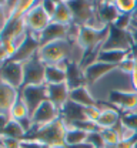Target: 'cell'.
Returning a JSON list of instances; mask_svg holds the SVG:
<instances>
[{
	"label": "cell",
	"instance_id": "3957f363",
	"mask_svg": "<svg viewBox=\"0 0 137 148\" xmlns=\"http://www.w3.org/2000/svg\"><path fill=\"white\" fill-rule=\"evenodd\" d=\"M103 103L113 106L121 115L137 112V91L136 90H114L107 94Z\"/></svg>",
	"mask_w": 137,
	"mask_h": 148
},
{
	"label": "cell",
	"instance_id": "9a60e30c",
	"mask_svg": "<svg viewBox=\"0 0 137 148\" xmlns=\"http://www.w3.org/2000/svg\"><path fill=\"white\" fill-rule=\"evenodd\" d=\"M60 118L64 121V124L67 127H70L72 124L81 121V120H86V115H84V107L78 106L76 103H72V101H67L66 106L60 110Z\"/></svg>",
	"mask_w": 137,
	"mask_h": 148
},
{
	"label": "cell",
	"instance_id": "f1b7e54d",
	"mask_svg": "<svg viewBox=\"0 0 137 148\" xmlns=\"http://www.w3.org/2000/svg\"><path fill=\"white\" fill-rule=\"evenodd\" d=\"M121 123L137 132V112H130V114L121 115Z\"/></svg>",
	"mask_w": 137,
	"mask_h": 148
},
{
	"label": "cell",
	"instance_id": "7a4b0ae2",
	"mask_svg": "<svg viewBox=\"0 0 137 148\" xmlns=\"http://www.w3.org/2000/svg\"><path fill=\"white\" fill-rule=\"evenodd\" d=\"M107 36H109V27L97 30L89 26H81L76 43L83 49L84 54H89V53L100 51L101 46L107 40Z\"/></svg>",
	"mask_w": 137,
	"mask_h": 148
},
{
	"label": "cell",
	"instance_id": "7402d4cb",
	"mask_svg": "<svg viewBox=\"0 0 137 148\" xmlns=\"http://www.w3.org/2000/svg\"><path fill=\"white\" fill-rule=\"evenodd\" d=\"M52 21L53 23H59V24H64V26L73 24V13H72V9H70L67 0H59L57 10L53 14Z\"/></svg>",
	"mask_w": 137,
	"mask_h": 148
},
{
	"label": "cell",
	"instance_id": "d6986e66",
	"mask_svg": "<svg viewBox=\"0 0 137 148\" xmlns=\"http://www.w3.org/2000/svg\"><path fill=\"white\" fill-rule=\"evenodd\" d=\"M66 73H67L66 84H67L69 90H74V88H78V87L87 86L86 77H84V71L80 67V64H77V63H69Z\"/></svg>",
	"mask_w": 137,
	"mask_h": 148
},
{
	"label": "cell",
	"instance_id": "603a6c76",
	"mask_svg": "<svg viewBox=\"0 0 137 148\" xmlns=\"http://www.w3.org/2000/svg\"><path fill=\"white\" fill-rule=\"evenodd\" d=\"M87 138H89V132L86 131H81L78 128H73V127H67L66 131V137H64V147H76L80 144H84L87 143Z\"/></svg>",
	"mask_w": 137,
	"mask_h": 148
},
{
	"label": "cell",
	"instance_id": "6da1fadb",
	"mask_svg": "<svg viewBox=\"0 0 137 148\" xmlns=\"http://www.w3.org/2000/svg\"><path fill=\"white\" fill-rule=\"evenodd\" d=\"M66 131H67V125L64 124V121L61 118H59L54 123H50L47 125L32 128L26 138L39 141L41 144L52 145L54 148H63L64 147Z\"/></svg>",
	"mask_w": 137,
	"mask_h": 148
},
{
	"label": "cell",
	"instance_id": "f35d334b",
	"mask_svg": "<svg viewBox=\"0 0 137 148\" xmlns=\"http://www.w3.org/2000/svg\"><path fill=\"white\" fill-rule=\"evenodd\" d=\"M131 17H133V18H136V20H137V9H136V12H134V13L131 14Z\"/></svg>",
	"mask_w": 137,
	"mask_h": 148
},
{
	"label": "cell",
	"instance_id": "484cf974",
	"mask_svg": "<svg viewBox=\"0 0 137 148\" xmlns=\"http://www.w3.org/2000/svg\"><path fill=\"white\" fill-rule=\"evenodd\" d=\"M118 13L124 16H131L137 9V0H114Z\"/></svg>",
	"mask_w": 137,
	"mask_h": 148
},
{
	"label": "cell",
	"instance_id": "83f0119b",
	"mask_svg": "<svg viewBox=\"0 0 137 148\" xmlns=\"http://www.w3.org/2000/svg\"><path fill=\"white\" fill-rule=\"evenodd\" d=\"M87 143L93 148H106V144H104L103 137H101V131L90 132L89 134V138H87Z\"/></svg>",
	"mask_w": 137,
	"mask_h": 148
},
{
	"label": "cell",
	"instance_id": "4316f807",
	"mask_svg": "<svg viewBox=\"0 0 137 148\" xmlns=\"http://www.w3.org/2000/svg\"><path fill=\"white\" fill-rule=\"evenodd\" d=\"M101 137H103V141L107 145H117L120 143V135L114 128L110 130H101Z\"/></svg>",
	"mask_w": 137,
	"mask_h": 148
},
{
	"label": "cell",
	"instance_id": "ab89813d",
	"mask_svg": "<svg viewBox=\"0 0 137 148\" xmlns=\"http://www.w3.org/2000/svg\"><path fill=\"white\" fill-rule=\"evenodd\" d=\"M43 148H54V147H52V145H47V144H43Z\"/></svg>",
	"mask_w": 137,
	"mask_h": 148
},
{
	"label": "cell",
	"instance_id": "d4e9b609",
	"mask_svg": "<svg viewBox=\"0 0 137 148\" xmlns=\"http://www.w3.org/2000/svg\"><path fill=\"white\" fill-rule=\"evenodd\" d=\"M10 118L12 120H16V121H26V120H30V112L27 106L24 104V101L19 97V100L16 101V104L13 106V108L10 111Z\"/></svg>",
	"mask_w": 137,
	"mask_h": 148
},
{
	"label": "cell",
	"instance_id": "5b68a950",
	"mask_svg": "<svg viewBox=\"0 0 137 148\" xmlns=\"http://www.w3.org/2000/svg\"><path fill=\"white\" fill-rule=\"evenodd\" d=\"M52 23V17L44 12L41 1H36V4L33 6V9L26 14V26H27V32L34 34V36H40L47 26Z\"/></svg>",
	"mask_w": 137,
	"mask_h": 148
},
{
	"label": "cell",
	"instance_id": "4fadbf2b",
	"mask_svg": "<svg viewBox=\"0 0 137 148\" xmlns=\"http://www.w3.org/2000/svg\"><path fill=\"white\" fill-rule=\"evenodd\" d=\"M100 107V115L97 120V125L100 130H110L116 128L118 123L121 121V114L118 112L113 106L107 104V103H98Z\"/></svg>",
	"mask_w": 137,
	"mask_h": 148
},
{
	"label": "cell",
	"instance_id": "ac0fdd59",
	"mask_svg": "<svg viewBox=\"0 0 137 148\" xmlns=\"http://www.w3.org/2000/svg\"><path fill=\"white\" fill-rule=\"evenodd\" d=\"M69 101L72 103H76L81 107H92V106H97V100L96 97L93 95L92 90L84 86V87H78L74 90H70V95H69Z\"/></svg>",
	"mask_w": 137,
	"mask_h": 148
},
{
	"label": "cell",
	"instance_id": "ffe728a7",
	"mask_svg": "<svg viewBox=\"0 0 137 148\" xmlns=\"http://www.w3.org/2000/svg\"><path fill=\"white\" fill-rule=\"evenodd\" d=\"M67 64L69 63H61L59 66H46V84L53 86V84H66L67 80Z\"/></svg>",
	"mask_w": 137,
	"mask_h": 148
},
{
	"label": "cell",
	"instance_id": "52a82bcc",
	"mask_svg": "<svg viewBox=\"0 0 137 148\" xmlns=\"http://www.w3.org/2000/svg\"><path fill=\"white\" fill-rule=\"evenodd\" d=\"M20 98L24 101V104L27 106L30 117L36 112V110L40 106L49 100L47 95V86H27L23 87L20 90Z\"/></svg>",
	"mask_w": 137,
	"mask_h": 148
},
{
	"label": "cell",
	"instance_id": "4dcf8cb0",
	"mask_svg": "<svg viewBox=\"0 0 137 148\" xmlns=\"http://www.w3.org/2000/svg\"><path fill=\"white\" fill-rule=\"evenodd\" d=\"M57 4H59V0H57V1H56V0H43V1H41V6H43L44 12H46L50 17H53V14L56 13Z\"/></svg>",
	"mask_w": 137,
	"mask_h": 148
},
{
	"label": "cell",
	"instance_id": "8d00e7d4",
	"mask_svg": "<svg viewBox=\"0 0 137 148\" xmlns=\"http://www.w3.org/2000/svg\"><path fill=\"white\" fill-rule=\"evenodd\" d=\"M9 121H10V117H9V115L0 114V135H1V132L4 131V128H6V125H7Z\"/></svg>",
	"mask_w": 137,
	"mask_h": 148
},
{
	"label": "cell",
	"instance_id": "d6a6232c",
	"mask_svg": "<svg viewBox=\"0 0 137 148\" xmlns=\"http://www.w3.org/2000/svg\"><path fill=\"white\" fill-rule=\"evenodd\" d=\"M3 147L4 148H21V141H20V140H14V138H7V137H4Z\"/></svg>",
	"mask_w": 137,
	"mask_h": 148
},
{
	"label": "cell",
	"instance_id": "8992f818",
	"mask_svg": "<svg viewBox=\"0 0 137 148\" xmlns=\"http://www.w3.org/2000/svg\"><path fill=\"white\" fill-rule=\"evenodd\" d=\"M24 80L23 87L27 86H44L46 84V66L40 61L39 56L23 63ZM21 87V88H23Z\"/></svg>",
	"mask_w": 137,
	"mask_h": 148
},
{
	"label": "cell",
	"instance_id": "60d3db41",
	"mask_svg": "<svg viewBox=\"0 0 137 148\" xmlns=\"http://www.w3.org/2000/svg\"><path fill=\"white\" fill-rule=\"evenodd\" d=\"M136 49H137V47H136ZM136 54H137V51H136Z\"/></svg>",
	"mask_w": 137,
	"mask_h": 148
},
{
	"label": "cell",
	"instance_id": "5bb4252c",
	"mask_svg": "<svg viewBox=\"0 0 137 148\" xmlns=\"http://www.w3.org/2000/svg\"><path fill=\"white\" fill-rule=\"evenodd\" d=\"M19 90H16L12 86L6 84L0 78V114H4V115L10 117V111L13 108V106L16 104V101L19 100Z\"/></svg>",
	"mask_w": 137,
	"mask_h": 148
},
{
	"label": "cell",
	"instance_id": "74e56055",
	"mask_svg": "<svg viewBox=\"0 0 137 148\" xmlns=\"http://www.w3.org/2000/svg\"><path fill=\"white\" fill-rule=\"evenodd\" d=\"M131 80H133V86H134V90L137 91V54H136V69L131 74Z\"/></svg>",
	"mask_w": 137,
	"mask_h": 148
},
{
	"label": "cell",
	"instance_id": "e0dca14e",
	"mask_svg": "<svg viewBox=\"0 0 137 148\" xmlns=\"http://www.w3.org/2000/svg\"><path fill=\"white\" fill-rule=\"evenodd\" d=\"M47 95H49V101H52L59 110H61L69 101L70 90L67 84H53V86H47Z\"/></svg>",
	"mask_w": 137,
	"mask_h": 148
},
{
	"label": "cell",
	"instance_id": "cb8c5ba5",
	"mask_svg": "<svg viewBox=\"0 0 137 148\" xmlns=\"http://www.w3.org/2000/svg\"><path fill=\"white\" fill-rule=\"evenodd\" d=\"M1 135L7 137V138H14V140H20L21 141V140H24L27 137V131L23 128V125L20 124L19 121L10 118V121L7 123V125H6L4 131L1 132Z\"/></svg>",
	"mask_w": 137,
	"mask_h": 148
},
{
	"label": "cell",
	"instance_id": "7c38bea8",
	"mask_svg": "<svg viewBox=\"0 0 137 148\" xmlns=\"http://www.w3.org/2000/svg\"><path fill=\"white\" fill-rule=\"evenodd\" d=\"M114 70H117L116 66H110V64L100 63V61H96V63L90 64L89 67H86L83 70L84 71V77H86L87 87L96 86L97 83H100L103 78H106L109 74H112Z\"/></svg>",
	"mask_w": 137,
	"mask_h": 148
},
{
	"label": "cell",
	"instance_id": "ba28073f",
	"mask_svg": "<svg viewBox=\"0 0 137 148\" xmlns=\"http://www.w3.org/2000/svg\"><path fill=\"white\" fill-rule=\"evenodd\" d=\"M0 78L12 86L16 90H21L23 87V80H24V69H23V63L14 61V60H9L7 63H4L3 66H0Z\"/></svg>",
	"mask_w": 137,
	"mask_h": 148
},
{
	"label": "cell",
	"instance_id": "2e32d148",
	"mask_svg": "<svg viewBox=\"0 0 137 148\" xmlns=\"http://www.w3.org/2000/svg\"><path fill=\"white\" fill-rule=\"evenodd\" d=\"M97 17L106 26L114 24L117 18L120 17L116 3L114 1H97Z\"/></svg>",
	"mask_w": 137,
	"mask_h": 148
},
{
	"label": "cell",
	"instance_id": "8fae6325",
	"mask_svg": "<svg viewBox=\"0 0 137 148\" xmlns=\"http://www.w3.org/2000/svg\"><path fill=\"white\" fill-rule=\"evenodd\" d=\"M39 50H40L39 36L27 33L24 41L20 44V47L16 50V53L12 57V60L19 61V63H26L27 60H30V58H33V57H36L39 54Z\"/></svg>",
	"mask_w": 137,
	"mask_h": 148
},
{
	"label": "cell",
	"instance_id": "836d02e7",
	"mask_svg": "<svg viewBox=\"0 0 137 148\" xmlns=\"http://www.w3.org/2000/svg\"><path fill=\"white\" fill-rule=\"evenodd\" d=\"M7 20H9V17H7V13L4 9V1H0V32L4 29Z\"/></svg>",
	"mask_w": 137,
	"mask_h": 148
},
{
	"label": "cell",
	"instance_id": "9c48e42d",
	"mask_svg": "<svg viewBox=\"0 0 137 148\" xmlns=\"http://www.w3.org/2000/svg\"><path fill=\"white\" fill-rule=\"evenodd\" d=\"M60 118V110L52 103V101H44L39 108L36 110V112L30 117L32 121V128L34 127H43L47 125L50 123H54L56 120Z\"/></svg>",
	"mask_w": 137,
	"mask_h": 148
},
{
	"label": "cell",
	"instance_id": "44dd1931",
	"mask_svg": "<svg viewBox=\"0 0 137 148\" xmlns=\"http://www.w3.org/2000/svg\"><path fill=\"white\" fill-rule=\"evenodd\" d=\"M134 51H123V50H100L97 56V61L106 63L110 66L118 67L129 56H131Z\"/></svg>",
	"mask_w": 137,
	"mask_h": 148
},
{
	"label": "cell",
	"instance_id": "e575fe53",
	"mask_svg": "<svg viewBox=\"0 0 137 148\" xmlns=\"http://www.w3.org/2000/svg\"><path fill=\"white\" fill-rule=\"evenodd\" d=\"M21 148H43V144L39 141H34V140L24 138V140H21Z\"/></svg>",
	"mask_w": 137,
	"mask_h": 148
},
{
	"label": "cell",
	"instance_id": "1f68e13d",
	"mask_svg": "<svg viewBox=\"0 0 137 148\" xmlns=\"http://www.w3.org/2000/svg\"><path fill=\"white\" fill-rule=\"evenodd\" d=\"M9 60H12V56H10V53L7 51L6 46L0 41V66H3V64L7 63Z\"/></svg>",
	"mask_w": 137,
	"mask_h": 148
},
{
	"label": "cell",
	"instance_id": "d590c367",
	"mask_svg": "<svg viewBox=\"0 0 137 148\" xmlns=\"http://www.w3.org/2000/svg\"><path fill=\"white\" fill-rule=\"evenodd\" d=\"M116 148H137V138L130 140V141H120Z\"/></svg>",
	"mask_w": 137,
	"mask_h": 148
},
{
	"label": "cell",
	"instance_id": "f546056e",
	"mask_svg": "<svg viewBox=\"0 0 137 148\" xmlns=\"http://www.w3.org/2000/svg\"><path fill=\"white\" fill-rule=\"evenodd\" d=\"M84 115H86V120L89 121H93V123H97L98 115H100V107L97 106H92V107H86L84 108Z\"/></svg>",
	"mask_w": 137,
	"mask_h": 148
},
{
	"label": "cell",
	"instance_id": "30bf717a",
	"mask_svg": "<svg viewBox=\"0 0 137 148\" xmlns=\"http://www.w3.org/2000/svg\"><path fill=\"white\" fill-rule=\"evenodd\" d=\"M70 26H64V24H59V23L52 21L47 26V29L39 36L40 47L50 44V43L61 41V40H70Z\"/></svg>",
	"mask_w": 137,
	"mask_h": 148
},
{
	"label": "cell",
	"instance_id": "b9f144b4",
	"mask_svg": "<svg viewBox=\"0 0 137 148\" xmlns=\"http://www.w3.org/2000/svg\"><path fill=\"white\" fill-rule=\"evenodd\" d=\"M0 33H1V32H0Z\"/></svg>",
	"mask_w": 137,
	"mask_h": 148
},
{
	"label": "cell",
	"instance_id": "277c9868",
	"mask_svg": "<svg viewBox=\"0 0 137 148\" xmlns=\"http://www.w3.org/2000/svg\"><path fill=\"white\" fill-rule=\"evenodd\" d=\"M134 37L127 30H120L116 26H109V36L101 50H123V51H134Z\"/></svg>",
	"mask_w": 137,
	"mask_h": 148
}]
</instances>
